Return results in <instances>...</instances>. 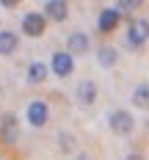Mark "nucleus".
Returning <instances> with one entry per match:
<instances>
[{"label": "nucleus", "instance_id": "1", "mask_svg": "<svg viewBox=\"0 0 149 160\" xmlns=\"http://www.w3.org/2000/svg\"><path fill=\"white\" fill-rule=\"evenodd\" d=\"M149 39V22L147 19H132L127 25V44L130 47H141Z\"/></svg>", "mask_w": 149, "mask_h": 160}, {"label": "nucleus", "instance_id": "2", "mask_svg": "<svg viewBox=\"0 0 149 160\" xmlns=\"http://www.w3.org/2000/svg\"><path fill=\"white\" fill-rule=\"evenodd\" d=\"M44 22H47L44 14L28 11V14L22 17V33H28V36H42V33H44Z\"/></svg>", "mask_w": 149, "mask_h": 160}, {"label": "nucleus", "instance_id": "3", "mask_svg": "<svg viewBox=\"0 0 149 160\" xmlns=\"http://www.w3.org/2000/svg\"><path fill=\"white\" fill-rule=\"evenodd\" d=\"M108 124H111V130L119 132V135L130 132V130H132V116H130V111H113V113H111V119H108Z\"/></svg>", "mask_w": 149, "mask_h": 160}, {"label": "nucleus", "instance_id": "4", "mask_svg": "<svg viewBox=\"0 0 149 160\" xmlns=\"http://www.w3.org/2000/svg\"><path fill=\"white\" fill-rule=\"evenodd\" d=\"M72 69H75L72 52H55V55H52V72H55L58 78H66Z\"/></svg>", "mask_w": 149, "mask_h": 160}, {"label": "nucleus", "instance_id": "5", "mask_svg": "<svg viewBox=\"0 0 149 160\" xmlns=\"http://www.w3.org/2000/svg\"><path fill=\"white\" fill-rule=\"evenodd\" d=\"M42 14L61 22V19H66V14H69V6H66L64 0H47V3L42 6Z\"/></svg>", "mask_w": 149, "mask_h": 160}, {"label": "nucleus", "instance_id": "6", "mask_svg": "<svg viewBox=\"0 0 149 160\" xmlns=\"http://www.w3.org/2000/svg\"><path fill=\"white\" fill-rule=\"evenodd\" d=\"M28 122H31L33 127H42L44 122H47V105L42 102V99H36L28 105Z\"/></svg>", "mask_w": 149, "mask_h": 160}, {"label": "nucleus", "instance_id": "7", "mask_svg": "<svg viewBox=\"0 0 149 160\" xmlns=\"http://www.w3.org/2000/svg\"><path fill=\"white\" fill-rule=\"evenodd\" d=\"M116 25H119V8H102L99 19H97V28L102 33H108V31H113Z\"/></svg>", "mask_w": 149, "mask_h": 160}, {"label": "nucleus", "instance_id": "8", "mask_svg": "<svg viewBox=\"0 0 149 160\" xmlns=\"http://www.w3.org/2000/svg\"><path fill=\"white\" fill-rule=\"evenodd\" d=\"M0 138H3L6 144H14V141H17V116H14V113H6V116H3Z\"/></svg>", "mask_w": 149, "mask_h": 160}, {"label": "nucleus", "instance_id": "9", "mask_svg": "<svg viewBox=\"0 0 149 160\" xmlns=\"http://www.w3.org/2000/svg\"><path fill=\"white\" fill-rule=\"evenodd\" d=\"M77 99L86 102V105H88V102H94V99H97V86H94L91 80H83L80 86H77Z\"/></svg>", "mask_w": 149, "mask_h": 160}, {"label": "nucleus", "instance_id": "10", "mask_svg": "<svg viewBox=\"0 0 149 160\" xmlns=\"http://www.w3.org/2000/svg\"><path fill=\"white\" fill-rule=\"evenodd\" d=\"M17 50V33L0 31V55H11Z\"/></svg>", "mask_w": 149, "mask_h": 160}, {"label": "nucleus", "instance_id": "11", "mask_svg": "<svg viewBox=\"0 0 149 160\" xmlns=\"http://www.w3.org/2000/svg\"><path fill=\"white\" fill-rule=\"evenodd\" d=\"M88 50V36L86 33H72L69 36V52L75 55V52H86Z\"/></svg>", "mask_w": 149, "mask_h": 160}, {"label": "nucleus", "instance_id": "12", "mask_svg": "<svg viewBox=\"0 0 149 160\" xmlns=\"http://www.w3.org/2000/svg\"><path fill=\"white\" fill-rule=\"evenodd\" d=\"M44 78H47V66L42 64V61H33V64L28 66V80H31V83H42Z\"/></svg>", "mask_w": 149, "mask_h": 160}, {"label": "nucleus", "instance_id": "13", "mask_svg": "<svg viewBox=\"0 0 149 160\" xmlns=\"http://www.w3.org/2000/svg\"><path fill=\"white\" fill-rule=\"evenodd\" d=\"M132 102L138 105V108H149V86H138L135 91H132Z\"/></svg>", "mask_w": 149, "mask_h": 160}, {"label": "nucleus", "instance_id": "14", "mask_svg": "<svg viewBox=\"0 0 149 160\" xmlns=\"http://www.w3.org/2000/svg\"><path fill=\"white\" fill-rule=\"evenodd\" d=\"M97 58H99V64H102V66H113L116 64V50L113 47H99Z\"/></svg>", "mask_w": 149, "mask_h": 160}, {"label": "nucleus", "instance_id": "15", "mask_svg": "<svg viewBox=\"0 0 149 160\" xmlns=\"http://www.w3.org/2000/svg\"><path fill=\"white\" fill-rule=\"evenodd\" d=\"M135 6H138V3H135V0H122V3H119V6H116V8H135Z\"/></svg>", "mask_w": 149, "mask_h": 160}, {"label": "nucleus", "instance_id": "16", "mask_svg": "<svg viewBox=\"0 0 149 160\" xmlns=\"http://www.w3.org/2000/svg\"><path fill=\"white\" fill-rule=\"evenodd\" d=\"M3 8H17V0H3Z\"/></svg>", "mask_w": 149, "mask_h": 160}, {"label": "nucleus", "instance_id": "17", "mask_svg": "<svg viewBox=\"0 0 149 160\" xmlns=\"http://www.w3.org/2000/svg\"><path fill=\"white\" fill-rule=\"evenodd\" d=\"M61 146H64V149H69V146H72V144H69V135H61Z\"/></svg>", "mask_w": 149, "mask_h": 160}, {"label": "nucleus", "instance_id": "18", "mask_svg": "<svg viewBox=\"0 0 149 160\" xmlns=\"http://www.w3.org/2000/svg\"><path fill=\"white\" fill-rule=\"evenodd\" d=\"M127 160H144L141 155H127Z\"/></svg>", "mask_w": 149, "mask_h": 160}, {"label": "nucleus", "instance_id": "19", "mask_svg": "<svg viewBox=\"0 0 149 160\" xmlns=\"http://www.w3.org/2000/svg\"><path fill=\"white\" fill-rule=\"evenodd\" d=\"M77 160H91V158H88V155H77Z\"/></svg>", "mask_w": 149, "mask_h": 160}]
</instances>
